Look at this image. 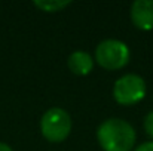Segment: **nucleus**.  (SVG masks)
<instances>
[{"label":"nucleus","instance_id":"obj_1","mask_svg":"<svg viewBox=\"0 0 153 151\" xmlns=\"http://www.w3.org/2000/svg\"><path fill=\"white\" fill-rule=\"evenodd\" d=\"M97 141L102 151H131L137 141L134 126L120 117H108L97 127Z\"/></svg>","mask_w":153,"mask_h":151},{"label":"nucleus","instance_id":"obj_2","mask_svg":"<svg viewBox=\"0 0 153 151\" xmlns=\"http://www.w3.org/2000/svg\"><path fill=\"white\" fill-rule=\"evenodd\" d=\"M131 50L128 45L119 39H104L94 52V61L107 71H117L128 65Z\"/></svg>","mask_w":153,"mask_h":151},{"label":"nucleus","instance_id":"obj_3","mask_svg":"<svg viewBox=\"0 0 153 151\" xmlns=\"http://www.w3.org/2000/svg\"><path fill=\"white\" fill-rule=\"evenodd\" d=\"M71 132V117L61 107H51L40 119V133L52 144L62 142Z\"/></svg>","mask_w":153,"mask_h":151},{"label":"nucleus","instance_id":"obj_4","mask_svg":"<svg viewBox=\"0 0 153 151\" xmlns=\"http://www.w3.org/2000/svg\"><path fill=\"white\" fill-rule=\"evenodd\" d=\"M146 94H147L146 80L135 73H126L119 79H116L111 91L113 99L123 107H131L138 104L140 101L144 99Z\"/></svg>","mask_w":153,"mask_h":151},{"label":"nucleus","instance_id":"obj_5","mask_svg":"<svg viewBox=\"0 0 153 151\" xmlns=\"http://www.w3.org/2000/svg\"><path fill=\"white\" fill-rule=\"evenodd\" d=\"M129 18L135 28L153 30V0H135L129 9Z\"/></svg>","mask_w":153,"mask_h":151},{"label":"nucleus","instance_id":"obj_6","mask_svg":"<svg viewBox=\"0 0 153 151\" xmlns=\"http://www.w3.org/2000/svg\"><path fill=\"white\" fill-rule=\"evenodd\" d=\"M94 56L86 50H74L67 58V67L76 76H88L94 68Z\"/></svg>","mask_w":153,"mask_h":151},{"label":"nucleus","instance_id":"obj_7","mask_svg":"<svg viewBox=\"0 0 153 151\" xmlns=\"http://www.w3.org/2000/svg\"><path fill=\"white\" fill-rule=\"evenodd\" d=\"M33 4L42 12L53 13V12H59L65 9L67 6L71 4V1L70 0H34Z\"/></svg>","mask_w":153,"mask_h":151},{"label":"nucleus","instance_id":"obj_8","mask_svg":"<svg viewBox=\"0 0 153 151\" xmlns=\"http://www.w3.org/2000/svg\"><path fill=\"white\" fill-rule=\"evenodd\" d=\"M143 127H144V130H146V133L153 138V111H149L147 114H146V117H144V120H143Z\"/></svg>","mask_w":153,"mask_h":151},{"label":"nucleus","instance_id":"obj_9","mask_svg":"<svg viewBox=\"0 0 153 151\" xmlns=\"http://www.w3.org/2000/svg\"><path fill=\"white\" fill-rule=\"evenodd\" d=\"M134 151H153V141H146L141 142L138 147H135Z\"/></svg>","mask_w":153,"mask_h":151},{"label":"nucleus","instance_id":"obj_10","mask_svg":"<svg viewBox=\"0 0 153 151\" xmlns=\"http://www.w3.org/2000/svg\"><path fill=\"white\" fill-rule=\"evenodd\" d=\"M0 151H13V150H12V147H9L6 142H1V141H0Z\"/></svg>","mask_w":153,"mask_h":151}]
</instances>
